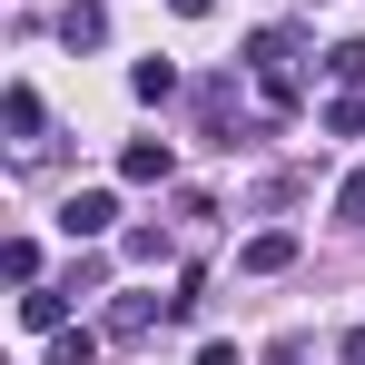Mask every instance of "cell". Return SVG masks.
<instances>
[{"instance_id":"cell-9","label":"cell","mask_w":365,"mask_h":365,"mask_svg":"<svg viewBox=\"0 0 365 365\" xmlns=\"http://www.w3.org/2000/svg\"><path fill=\"white\" fill-rule=\"evenodd\" d=\"M316 119H326V138H356V128H365V89H336Z\"/></svg>"},{"instance_id":"cell-17","label":"cell","mask_w":365,"mask_h":365,"mask_svg":"<svg viewBox=\"0 0 365 365\" xmlns=\"http://www.w3.org/2000/svg\"><path fill=\"white\" fill-rule=\"evenodd\" d=\"M267 365H316V346H306V336H277V346H267Z\"/></svg>"},{"instance_id":"cell-20","label":"cell","mask_w":365,"mask_h":365,"mask_svg":"<svg viewBox=\"0 0 365 365\" xmlns=\"http://www.w3.org/2000/svg\"><path fill=\"white\" fill-rule=\"evenodd\" d=\"M168 10H178V20H207V10H217V0H168Z\"/></svg>"},{"instance_id":"cell-16","label":"cell","mask_w":365,"mask_h":365,"mask_svg":"<svg viewBox=\"0 0 365 365\" xmlns=\"http://www.w3.org/2000/svg\"><path fill=\"white\" fill-rule=\"evenodd\" d=\"M128 257L138 267H168V227H128Z\"/></svg>"},{"instance_id":"cell-18","label":"cell","mask_w":365,"mask_h":365,"mask_svg":"<svg viewBox=\"0 0 365 365\" xmlns=\"http://www.w3.org/2000/svg\"><path fill=\"white\" fill-rule=\"evenodd\" d=\"M197 365H247V356L227 346V336H207V346H197Z\"/></svg>"},{"instance_id":"cell-6","label":"cell","mask_w":365,"mask_h":365,"mask_svg":"<svg viewBox=\"0 0 365 365\" xmlns=\"http://www.w3.org/2000/svg\"><path fill=\"white\" fill-rule=\"evenodd\" d=\"M20 326L30 336H60L69 326V287H20Z\"/></svg>"},{"instance_id":"cell-7","label":"cell","mask_w":365,"mask_h":365,"mask_svg":"<svg viewBox=\"0 0 365 365\" xmlns=\"http://www.w3.org/2000/svg\"><path fill=\"white\" fill-rule=\"evenodd\" d=\"M158 316H168V297H119V306H109V336H119V346H138Z\"/></svg>"},{"instance_id":"cell-3","label":"cell","mask_w":365,"mask_h":365,"mask_svg":"<svg viewBox=\"0 0 365 365\" xmlns=\"http://www.w3.org/2000/svg\"><path fill=\"white\" fill-rule=\"evenodd\" d=\"M119 178L128 187H168V178H178V148H168V138H128V148H119Z\"/></svg>"},{"instance_id":"cell-13","label":"cell","mask_w":365,"mask_h":365,"mask_svg":"<svg viewBox=\"0 0 365 365\" xmlns=\"http://www.w3.org/2000/svg\"><path fill=\"white\" fill-rule=\"evenodd\" d=\"M227 109H237V69H227V79H207V89H197V119H207V128H227Z\"/></svg>"},{"instance_id":"cell-19","label":"cell","mask_w":365,"mask_h":365,"mask_svg":"<svg viewBox=\"0 0 365 365\" xmlns=\"http://www.w3.org/2000/svg\"><path fill=\"white\" fill-rule=\"evenodd\" d=\"M336 365H365V326H356V336H336Z\"/></svg>"},{"instance_id":"cell-5","label":"cell","mask_w":365,"mask_h":365,"mask_svg":"<svg viewBox=\"0 0 365 365\" xmlns=\"http://www.w3.org/2000/svg\"><path fill=\"white\" fill-rule=\"evenodd\" d=\"M237 267L247 277H287V267H297V237H287V227H257V237L237 247Z\"/></svg>"},{"instance_id":"cell-8","label":"cell","mask_w":365,"mask_h":365,"mask_svg":"<svg viewBox=\"0 0 365 365\" xmlns=\"http://www.w3.org/2000/svg\"><path fill=\"white\" fill-rule=\"evenodd\" d=\"M60 40H69V50H99V40H109V10H99V0H69V10H60Z\"/></svg>"},{"instance_id":"cell-2","label":"cell","mask_w":365,"mask_h":365,"mask_svg":"<svg viewBox=\"0 0 365 365\" xmlns=\"http://www.w3.org/2000/svg\"><path fill=\"white\" fill-rule=\"evenodd\" d=\"M60 227H69V247L109 237V227H119V197H109V187H79V197H60Z\"/></svg>"},{"instance_id":"cell-11","label":"cell","mask_w":365,"mask_h":365,"mask_svg":"<svg viewBox=\"0 0 365 365\" xmlns=\"http://www.w3.org/2000/svg\"><path fill=\"white\" fill-rule=\"evenodd\" d=\"M128 89L158 109V99H178V69H168V60H138V69H128Z\"/></svg>"},{"instance_id":"cell-4","label":"cell","mask_w":365,"mask_h":365,"mask_svg":"<svg viewBox=\"0 0 365 365\" xmlns=\"http://www.w3.org/2000/svg\"><path fill=\"white\" fill-rule=\"evenodd\" d=\"M0 128H10L20 148H40V128H50V109H40V89H30V79H10V89H0Z\"/></svg>"},{"instance_id":"cell-12","label":"cell","mask_w":365,"mask_h":365,"mask_svg":"<svg viewBox=\"0 0 365 365\" xmlns=\"http://www.w3.org/2000/svg\"><path fill=\"white\" fill-rule=\"evenodd\" d=\"M50 365H99V336H89V326H60V336H50Z\"/></svg>"},{"instance_id":"cell-1","label":"cell","mask_w":365,"mask_h":365,"mask_svg":"<svg viewBox=\"0 0 365 365\" xmlns=\"http://www.w3.org/2000/svg\"><path fill=\"white\" fill-rule=\"evenodd\" d=\"M237 69L257 79V109H267V119H297V109H306V40L287 30V20H277V30H257Z\"/></svg>"},{"instance_id":"cell-14","label":"cell","mask_w":365,"mask_h":365,"mask_svg":"<svg viewBox=\"0 0 365 365\" xmlns=\"http://www.w3.org/2000/svg\"><path fill=\"white\" fill-rule=\"evenodd\" d=\"M0 267H10V287H40V247H30V237L0 247Z\"/></svg>"},{"instance_id":"cell-10","label":"cell","mask_w":365,"mask_h":365,"mask_svg":"<svg viewBox=\"0 0 365 365\" xmlns=\"http://www.w3.org/2000/svg\"><path fill=\"white\" fill-rule=\"evenodd\" d=\"M316 60H326L336 89H365V40H336V50H316Z\"/></svg>"},{"instance_id":"cell-15","label":"cell","mask_w":365,"mask_h":365,"mask_svg":"<svg viewBox=\"0 0 365 365\" xmlns=\"http://www.w3.org/2000/svg\"><path fill=\"white\" fill-rule=\"evenodd\" d=\"M336 217H346V227H365V168H346V178H336Z\"/></svg>"}]
</instances>
